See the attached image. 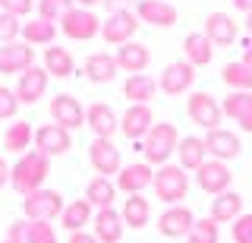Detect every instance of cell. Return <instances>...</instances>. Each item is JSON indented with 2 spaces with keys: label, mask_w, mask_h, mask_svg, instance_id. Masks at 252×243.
I'll return each instance as SVG.
<instances>
[{
  "label": "cell",
  "mask_w": 252,
  "mask_h": 243,
  "mask_svg": "<svg viewBox=\"0 0 252 243\" xmlns=\"http://www.w3.org/2000/svg\"><path fill=\"white\" fill-rule=\"evenodd\" d=\"M47 174H51V158L41 155V152H35V148H29V152L19 155L16 164L10 168V186L16 193L29 196V193L41 190Z\"/></svg>",
  "instance_id": "6da1fadb"
},
{
  "label": "cell",
  "mask_w": 252,
  "mask_h": 243,
  "mask_svg": "<svg viewBox=\"0 0 252 243\" xmlns=\"http://www.w3.org/2000/svg\"><path fill=\"white\" fill-rule=\"evenodd\" d=\"M177 145H180V133L173 123H155L148 130V136L139 142V152L145 164L152 168H161V164H170V155H177Z\"/></svg>",
  "instance_id": "7a4b0ae2"
},
{
  "label": "cell",
  "mask_w": 252,
  "mask_h": 243,
  "mask_svg": "<svg viewBox=\"0 0 252 243\" xmlns=\"http://www.w3.org/2000/svg\"><path fill=\"white\" fill-rule=\"evenodd\" d=\"M152 190L164 206H180V199H186V193H189V174L180 164H161L155 171Z\"/></svg>",
  "instance_id": "3957f363"
},
{
  "label": "cell",
  "mask_w": 252,
  "mask_h": 243,
  "mask_svg": "<svg viewBox=\"0 0 252 243\" xmlns=\"http://www.w3.org/2000/svg\"><path fill=\"white\" fill-rule=\"evenodd\" d=\"M22 211H26V221H47L51 224L54 218L63 215V196L57 190L41 186V190L29 193L26 199H22Z\"/></svg>",
  "instance_id": "277c9868"
},
{
  "label": "cell",
  "mask_w": 252,
  "mask_h": 243,
  "mask_svg": "<svg viewBox=\"0 0 252 243\" xmlns=\"http://www.w3.org/2000/svg\"><path fill=\"white\" fill-rule=\"evenodd\" d=\"M60 32L66 35L69 41H92L94 35H101V19L94 16V10L73 6V10L60 19Z\"/></svg>",
  "instance_id": "5b68a950"
},
{
  "label": "cell",
  "mask_w": 252,
  "mask_h": 243,
  "mask_svg": "<svg viewBox=\"0 0 252 243\" xmlns=\"http://www.w3.org/2000/svg\"><path fill=\"white\" fill-rule=\"evenodd\" d=\"M186 114H189V120L199 123L202 130H218L220 120H224L220 104L208 95V92H192V95L186 98Z\"/></svg>",
  "instance_id": "8992f818"
},
{
  "label": "cell",
  "mask_w": 252,
  "mask_h": 243,
  "mask_svg": "<svg viewBox=\"0 0 252 243\" xmlns=\"http://www.w3.org/2000/svg\"><path fill=\"white\" fill-rule=\"evenodd\" d=\"M136 29H139V19H136V13L132 10H117V13H110L107 19H101V38H104L107 44H129L132 41V35H136Z\"/></svg>",
  "instance_id": "52a82bcc"
},
{
  "label": "cell",
  "mask_w": 252,
  "mask_h": 243,
  "mask_svg": "<svg viewBox=\"0 0 252 243\" xmlns=\"http://www.w3.org/2000/svg\"><path fill=\"white\" fill-rule=\"evenodd\" d=\"M202 142H205V148H208V158L224 161V164H227V161H233V158H240V152H243L240 136H236L233 130H224V127H218V130H205Z\"/></svg>",
  "instance_id": "ba28073f"
},
{
  "label": "cell",
  "mask_w": 252,
  "mask_h": 243,
  "mask_svg": "<svg viewBox=\"0 0 252 243\" xmlns=\"http://www.w3.org/2000/svg\"><path fill=\"white\" fill-rule=\"evenodd\" d=\"M195 183H199V190H202V193H208V196H220V193L230 190V183H233V171L227 168L224 161L208 158L199 171H195Z\"/></svg>",
  "instance_id": "9c48e42d"
},
{
  "label": "cell",
  "mask_w": 252,
  "mask_h": 243,
  "mask_svg": "<svg viewBox=\"0 0 252 243\" xmlns=\"http://www.w3.org/2000/svg\"><path fill=\"white\" fill-rule=\"evenodd\" d=\"M192 82H195V67L186 64V60H173L158 76V89L164 95H183V92L192 89Z\"/></svg>",
  "instance_id": "30bf717a"
},
{
  "label": "cell",
  "mask_w": 252,
  "mask_h": 243,
  "mask_svg": "<svg viewBox=\"0 0 252 243\" xmlns=\"http://www.w3.org/2000/svg\"><path fill=\"white\" fill-rule=\"evenodd\" d=\"M136 19L139 22H148L155 29H173L180 22V13L177 6L167 3V0H136Z\"/></svg>",
  "instance_id": "8fae6325"
},
{
  "label": "cell",
  "mask_w": 252,
  "mask_h": 243,
  "mask_svg": "<svg viewBox=\"0 0 252 243\" xmlns=\"http://www.w3.org/2000/svg\"><path fill=\"white\" fill-rule=\"evenodd\" d=\"M35 152L47 155V158H54V155H66L69 148H73V133L57 127V123H44V127L35 130Z\"/></svg>",
  "instance_id": "7c38bea8"
},
{
  "label": "cell",
  "mask_w": 252,
  "mask_h": 243,
  "mask_svg": "<svg viewBox=\"0 0 252 243\" xmlns=\"http://www.w3.org/2000/svg\"><path fill=\"white\" fill-rule=\"evenodd\" d=\"M89 161H92V168L98 171V177L120 174V168H123L120 148H117L114 139H92V145H89Z\"/></svg>",
  "instance_id": "4fadbf2b"
},
{
  "label": "cell",
  "mask_w": 252,
  "mask_h": 243,
  "mask_svg": "<svg viewBox=\"0 0 252 243\" xmlns=\"http://www.w3.org/2000/svg\"><path fill=\"white\" fill-rule=\"evenodd\" d=\"M51 120L57 123V127H63V130H79V127H85V107L79 104V98H73V95H54L51 98Z\"/></svg>",
  "instance_id": "5bb4252c"
},
{
  "label": "cell",
  "mask_w": 252,
  "mask_h": 243,
  "mask_svg": "<svg viewBox=\"0 0 252 243\" xmlns=\"http://www.w3.org/2000/svg\"><path fill=\"white\" fill-rule=\"evenodd\" d=\"M152 127H155L152 104H129L120 117V133L126 139H132V142H142Z\"/></svg>",
  "instance_id": "9a60e30c"
},
{
  "label": "cell",
  "mask_w": 252,
  "mask_h": 243,
  "mask_svg": "<svg viewBox=\"0 0 252 243\" xmlns=\"http://www.w3.org/2000/svg\"><path fill=\"white\" fill-rule=\"evenodd\" d=\"M192 224H195L192 208H186V206H167V208H164V215L158 218V234L167 237V240H177V237H186V234L192 231Z\"/></svg>",
  "instance_id": "2e32d148"
},
{
  "label": "cell",
  "mask_w": 252,
  "mask_h": 243,
  "mask_svg": "<svg viewBox=\"0 0 252 243\" xmlns=\"http://www.w3.org/2000/svg\"><path fill=\"white\" fill-rule=\"evenodd\" d=\"M47 82H51V76H47L44 67H29L26 73H19V82H16V98H19V104H35V101H41V95L47 92Z\"/></svg>",
  "instance_id": "e0dca14e"
},
{
  "label": "cell",
  "mask_w": 252,
  "mask_h": 243,
  "mask_svg": "<svg viewBox=\"0 0 252 243\" xmlns=\"http://www.w3.org/2000/svg\"><path fill=\"white\" fill-rule=\"evenodd\" d=\"M155 180V168L145 161H132L120 168V174H117V190H123L126 196H136V193H145L148 186H152Z\"/></svg>",
  "instance_id": "ac0fdd59"
},
{
  "label": "cell",
  "mask_w": 252,
  "mask_h": 243,
  "mask_svg": "<svg viewBox=\"0 0 252 243\" xmlns=\"http://www.w3.org/2000/svg\"><path fill=\"white\" fill-rule=\"evenodd\" d=\"M29 67H35V48H29L26 41H10L0 48V73H26Z\"/></svg>",
  "instance_id": "d6986e66"
},
{
  "label": "cell",
  "mask_w": 252,
  "mask_h": 243,
  "mask_svg": "<svg viewBox=\"0 0 252 243\" xmlns=\"http://www.w3.org/2000/svg\"><path fill=\"white\" fill-rule=\"evenodd\" d=\"M205 38H208L215 48H230V44L240 38V29H236V22L227 16V13H208L205 16Z\"/></svg>",
  "instance_id": "ffe728a7"
},
{
  "label": "cell",
  "mask_w": 252,
  "mask_h": 243,
  "mask_svg": "<svg viewBox=\"0 0 252 243\" xmlns=\"http://www.w3.org/2000/svg\"><path fill=\"white\" fill-rule=\"evenodd\" d=\"M85 127H92L94 139H110L117 133V111L104 101H94L92 107H85Z\"/></svg>",
  "instance_id": "44dd1931"
},
{
  "label": "cell",
  "mask_w": 252,
  "mask_h": 243,
  "mask_svg": "<svg viewBox=\"0 0 252 243\" xmlns=\"http://www.w3.org/2000/svg\"><path fill=\"white\" fill-rule=\"evenodd\" d=\"M220 111L243 133H252V92H230L224 98V104H220Z\"/></svg>",
  "instance_id": "7402d4cb"
},
{
  "label": "cell",
  "mask_w": 252,
  "mask_h": 243,
  "mask_svg": "<svg viewBox=\"0 0 252 243\" xmlns=\"http://www.w3.org/2000/svg\"><path fill=\"white\" fill-rule=\"evenodd\" d=\"M94 237H98V243H120L123 240V215L117 208H98L94 211Z\"/></svg>",
  "instance_id": "603a6c76"
},
{
  "label": "cell",
  "mask_w": 252,
  "mask_h": 243,
  "mask_svg": "<svg viewBox=\"0 0 252 243\" xmlns=\"http://www.w3.org/2000/svg\"><path fill=\"white\" fill-rule=\"evenodd\" d=\"M158 95V79L148 73H136V76H126L123 82V98L129 104H152V98Z\"/></svg>",
  "instance_id": "cb8c5ba5"
},
{
  "label": "cell",
  "mask_w": 252,
  "mask_h": 243,
  "mask_svg": "<svg viewBox=\"0 0 252 243\" xmlns=\"http://www.w3.org/2000/svg\"><path fill=\"white\" fill-rule=\"evenodd\" d=\"M240 215H243V196H240V193L227 190V193H220V196H215V199H211L208 218H211L215 224H233Z\"/></svg>",
  "instance_id": "d4e9b609"
},
{
  "label": "cell",
  "mask_w": 252,
  "mask_h": 243,
  "mask_svg": "<svg viewBox=\"0 0 252 243\" xmlns=\"http://www.w3.org/2000/svg\"><path fill=\"white\" fill-rule=\"evenodd\" d=\"M85 79H89L92 85H104L110 82L117 76V57L114 54H107V51H98V54H89V60H85Z\"/></svg>",
  "instance_id": "484cf974"
},
{
  "label": "cell",
  "mask_w": 252,
  "mask_h": 243,
  "mask_svg": "<svg viewBox=\"0 0 252 243\" xmlns=\"http://www.w3.org/2000/svg\"><path fill=\"white\" fill-rule=\"evenodd\" d=\"M148 60H152V51H148L145 44H139V41H129V44H120V48H117V67L126 69L129 76L145 73Z\"/></svg>",
  "instance_id": "4316f807"
},
{
  "label": "cell",
  "mask_w": 252,
  "mask_h": 243,
  "mask_svg": "<svg viewBox=\"0 0 252 243\" xmlns=\"http://www.w3.org/2000/svg\"><path fill=\"white\" fill-rule=\"evenodd\" d=\"M177 158H180V168L183 171H199L208 161V148H205L202 136H180Z\"/></svg>",
  "instance_id": "83f0119b"
},
{
  "label": "cell",
  "mask_w": 252,
  "mask_h": 243,
  "mask_svg": "<svg viewBox=\"0 0 252 243\" xmlns=\"http://www.w3.org/2000/svg\"><path fill=\"white\" fill-rule=\"evenodd\" d=\"M183 54H186V57H183L186 64H192L195 69H199V67L211 64V57H215V44H211L202 32H189L183 38Z\"/></svg>",
  "instance_id": "f1b7e54d"
},
{
  "label": "cell",
  "mask_w": 252,
  "mask_h": 243,
  "mask_svg": "<svg viewBox=\"0 0 252 243\" xmlns=\"http://www.w3.org/2000/svg\"><path fill=\"white\" fill-rule=\"evenodd\" d=\"M123 224L126 227H132V231H142L148 221H152V202L145 199V193H136V196H129V199L123 202Z\"/></svg>",
  "instance_id": "f546056e"
},
{
  "label": "cell",
  "mask_w": 252,
  "mask_h": 243,
  "mask_svg": "<svg viewBox=\"0 0 252 243\" xmlns=\"http://www.w3.org/2000/svg\"><path fill=\"white\" fill-rule=\"evenodd\" d=\"M44 69H47V76L69 79V76L76 73V60H73V54H69L66 48L51 44V48H44Z\"/></svg>",
  "instance_id": "4dcf8cb0"
},
{
  "label": "cell",
  "mask_w": 252,
  "mask_h": 243,
  "mask_svg": "<svg viewBox=\"0 0 252 243\" xmlns=\"http://www.w3.org/2000/svg\"><path fill=\"white\" fill-rule=\"evenodd\" d=\"M85 199H89V206L94 211H98V208H114L117 186L110 183V177H92L89 186H85Z\"/></svg>",
  "instance_id": "1f68e13d"
},
{
  "label": "cell",
  "mask_w": 252,
  "mask_h": 243,
  "mask_svg": "<svg viewBox=\"0 0 252 243\" xmlns=\"http://www.w3.org/2000/svg\"><path fill=\"white\" fill-rule=\"evenodd\" d=\"M60 224H63V231H69V234L85 231V224H92V206H89V199H73L69 206H63Z\"/></svg>",
  "instance_id": "d6a6232c"
},
{
  "label": "cell",
  "mask_w": 252,
  "mask_h": 243,
  "mask_svg": "<svg viewBox=\"0 0 252 243\" xmlns=\"http://www.w3.org/2000/svg\"><path fill=\"white\" fill-rule=\"evenodd\" d=\"M19 35H22V41H26L29 48H35V44H47V48H51L54 38H57V26L35 16L32 22H22V32Z\"/></svg>",
  "instance_id": "836d02e7"
},
{
  "label": "cell",
  "mask_w": 252,
  "mask_h": 243,
  "mask_svg": "<svg viewBox=\"0 0 252 243\" xmlns=\"http://www.w3.org/2000/svg\"><path fill=\"white\" fill-rule=\"evenodd\" d=\"M32 139H35V130H32L26 120H16L3 133V148L13 152V155H26L29 145H32Z\"/></svg>",
  "instance_id": "e575fe53"
},
{
  "label": "cell",
  "mask_w": 252,
  "mask_h": 243,
  "mask_svg": "<svg viewBox=\"0 0 252 243\" xmlns=\"http://www.w3.org/2000/svg\"><path fill=\"white\" fill-rule=\"evenodd\" d=\"M220 79L230 85L233 92H252V69L243 64V60H230V64H224Z\"/></svg>",
  "instance_id": "d590c367"
},
{
  "label": "cell",
  "mask_w": 252,
  "mask_h": 243,
  "mask_svg": "<svg viewBox=\"0 0 252 243\" xmlns=\"http://www.w3.org/2000/svg\"><path fill=\"white\" fill-rule=\"evenodd\" d=\"M218 240H220V231H218V224L211 221L208 215H205V218H195L192 231L186 234V243H218Z\"/></svg>",
  "instance_id": "8d00e7d4"
},
{
  "label": "cell",
  "mask_w": 252,
  "mask_h": 243,
  "mask_svg": "<svg viewBox=\"0 0 252 243\" xmlns=\"http://www.w3.org/2000/svg\"><path fill=\"white\" fill-rule=\"evenodd\" d=\"M73 6H76V0H38V19H47L57 26Z\"/></svg>",
  "instance_id": "74e56055"
},
{
  "label": "cell",
  "mask_w": 252,
  "mask_h": 243,
  "mask_svg": "<svg viewBox=\"0 0 252 243\" xmlns=\"http://www.w3.org/2000/svg\"><path fill=\"white\" fill-rule=\"evenodd\" d=\"M57 234H54V224L47 221H26V240L22 243H54Z\"/></svg>",
  "instance_id": "f35d334b"
},
{
  "label": "cell",
  "mask_w": 252,
  "mask_h": 243,
  "mask_svg": "<svg viewBox=\"0 0 252 243\" xmlns=\"http://www.w3.org/2000/svg\"><path fill=\"white\" fill-rule=\"evenodd\" d=\"M230 237L233 243H252V211H243L230 224Z\"/></svg>",
  "instance_id": "ab89813d"
},
{
  "label": "cell",
  "mask_w": 252,
  "mask_h": 243,
  "mask_svg": "<svg viewBox=\"0 0 252 243\" xmlns=\"http://www.w3.org/2000/svg\"><path fill=\"white\" fill-rule=\"evenodd\" d=\"M22 32V19H16L10 16V13H0V44H10L16 41Z\"/></svg>",
  "instance_id": "60d3db41"
},
{
  "label": "cell",
  "mask_w": 252,
  "mask_h": 243,
  "mask_svg": "<svg viewBox=\"0 0 252 243\" xmlns=\"http://www.w3.org/2000/svg\"><path fill=\"white\" fill-rule=\"evenodd\" d=\"M16 111H19V98H16L13 89L0 85V120H13Z\"/></svg>",
  "instance_id": "b9f144b4"
},
{
  "label": "cell",
  "mask_w": 252,
  "mask_h": 243,
  "mask_svg": "<svg viewBox=\"0 0 252 243\" xmlns=\"http://www.w3.org/2000/svg\"><path fill=\"white\" fill-rule=\"evenodd\" d=\"M35 10V0H0V13H10L16 19H26Z\"/></svg>",
  "instance_id": "7bdbcfd3"
},
{
  "label": "cell",
  "mask_w": 252,
  "mask_h": 243,
  "mask_svg": "<svg viewBox=\"0 0 252 243\" xmlns=\"http://www.w3.org/2000/svg\"><path fill=\"white\" fill-rule=\"evenodd\" d=\"M6 240H10V243H22V240H26V221H13L10 227H6Z\"/></svg>",
  "instance_id": "ee69618b"
},
{
  "label": "cell",
  "mask_w": 252,
  "mask_h": 243,
  "mask_svg": "<svg viewBox=\"0 0 252 243\" xmlns=\"http://www.w3.org/2000/svg\"><path fill=\"white\" fill-rule=\"evenodd\" d=\"M101 6H107L110 13H117V10H129V6H136V0H101Z\"/></svg>",
  "instance_id": "f6af8a7d"
},
{
  "label": "cell",
  "mask_w": 252,
  "mask_h": 243,
  "mask_svg": "<svg viewBox=\"0 0 252 243\" xmlns=\"http://www.w3.org/2000/svg\"><path fill=\"white\" fill-rule=\"evenodd\" d=\"M66 243H98V237L89 231H76V234H69V240Z\"/></svg>",
  "instance_id": "bcb514c9"
},
{
  "label": "cell",
  "mask_w": 252,
  "mask_h": 243,
  "mask_svg": "<svg viewBox=\"0 0 252 243\" xmlns=\"http://www.w3.org/2000/svg\"><path fill=\"white\" fill-rule=\"evenodd\" d=\"M6 183H10V164H6V158L0 155V190H3Z\"/></svg>",
  "instance_id": "7dc6e473"
},
{
  "label": "cell",
  "mask_w": 252,
  "mask_h": 243,
  "mask_svg": "<svg viewBox=\"0 0 252 243\" xmlns=\"http://www.w3.org/2000/svg\"><path fill=\"white\" fill-rule=\"evenodd\" d=\"M230 3H233V10L246 13V16H249V13H252V0H230Z\"/></svg>",
  "instance_id": "c3c4849f"
},
{
  "label": "cell",
  "mask_w": 252,
  "mask_h": 243,
  "mask_svg": "<svg viewBox=\"0 0 252 243\" xmlns=\"http://www.w3.org/2000/svg\"><path fill=\"white\" fill-rule=\"evenodd\" d=\"M243 48H246V51H243V64L252 69V41H243Z\"/></svg>",
  "instance_id": "681fc988"
},
{
  "label": "cell",
  "mask_w": 252,
  "mask_h": 243,
  "mask_svg": "<svg viewBox=\"0 0 252 243\" xmlns=\"http://www.w3.org/2000/svg\"><path fill=\"white\" fill-rule=\"evenodd\" d=\"M76 3H79V6H82V10H94V6H98V3H101V0H76Z\"/></svg>",
  "instance_id": "f907efd6"
},
{
  "label": "cell",
  "mask_w": 252,
  "mask_h": 243,
  "mask_svg": "<svg viewBox=\"0 0 252 243\" xmlns=\"http://www.w3.org/2000/svg\"><path fill=\"white\" fill-rule=\"evenodd\" d=\"M246 32L252 35V13H249V16H246Z\"/></svg>",
  "instance_id": "816d5d0a"
},
{
  "label": "cell",
  "mask_w": 252,
  "mask_h": 243,
  "mask_svg": "<svg viewBox=\"0 0 252 243\" xmlns=\"http://www.w3.org/2000/svg\"><path fill=\"white\" fill-rule=\"evenodd\" d=\"M3 243H10V240H3Z\"/></svg>",
  "instance_id": "f5cc1de1"
},
{
  "label": "cell",
  "mask_w": 252,
  "mask_h": 243,
  "mask_svg": "<svg viewBox=\"0 0 252 243\" xmlns=\"http://www.w3.org/2000/svg\"><path fill=\"white\" fill-rule=\"evenodd\" d=\"M54 243H57V240H54Z\"/></svg>",
  "instance_id": "db71d44e"
}]
</instances>
